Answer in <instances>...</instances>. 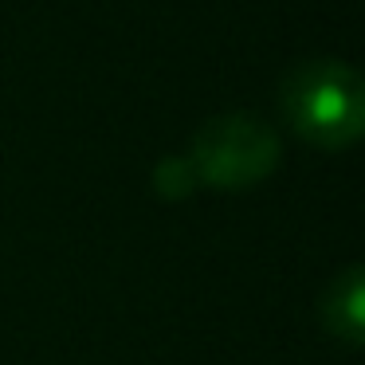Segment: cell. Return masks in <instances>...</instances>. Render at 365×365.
<instances>
[{"mask_svg":"<svg viewBox=\"0 0 365 365\" xmlns=\"http://www.w3.org/2000/svg\"><path fill=\"white\" fill-rule=\"evenodd\" d=\"M279 110L302 142L346 150L365 130L361 75L341 59H302L279 83Z\"/></svg>","mask_w":365,"mask_h":365,"instance_id":"6da1fadb","label":"cell"},{"mask_svg":"<svg viewBox=\"0 0 365 365\" xmlns=\"http://www.w3.org/2000/svg\"><path fill=\"white\" fill-rule=\"evenodd\" d=\"M189 165L197 181L216 189H247L279 165V138L259 114L232 110L205 122L189 142Z\"/></svg>","mask_w":365,"mask_h":365,"instance_id":"7a4b0ae2","label":"cell"},{"mask_svg":"<svg viewBox=\"0 0 365 365\" xmlns=\"http://www.w3.org/2000/svg\"><path fill=\"white\" fill-rule=\"evenodd\" d=\"M318 318H322V330L330 338L346 341V346H361L365 338V275L357 263L341 267L330 279V287L322 291L318 302Z\"/></svg>","mask_w":365,"mask_h":365,"instance_id":"3957f363","label":"cell"},{"mask_svg":"<svg viewBox=\"0 0 365 365\" xmlns=\"http://www.w3.org/2000/svg\"><path fill=\"white\" fill-rule=\"evenodd\" d=\"M153 189L165 200H181L197 189V173H192L189 158H165L158 169H153Z\"/></svg>","mask_w":365,"mask_h":365,"instance_id":"277c9868","label":"cell"}]
</instances>
